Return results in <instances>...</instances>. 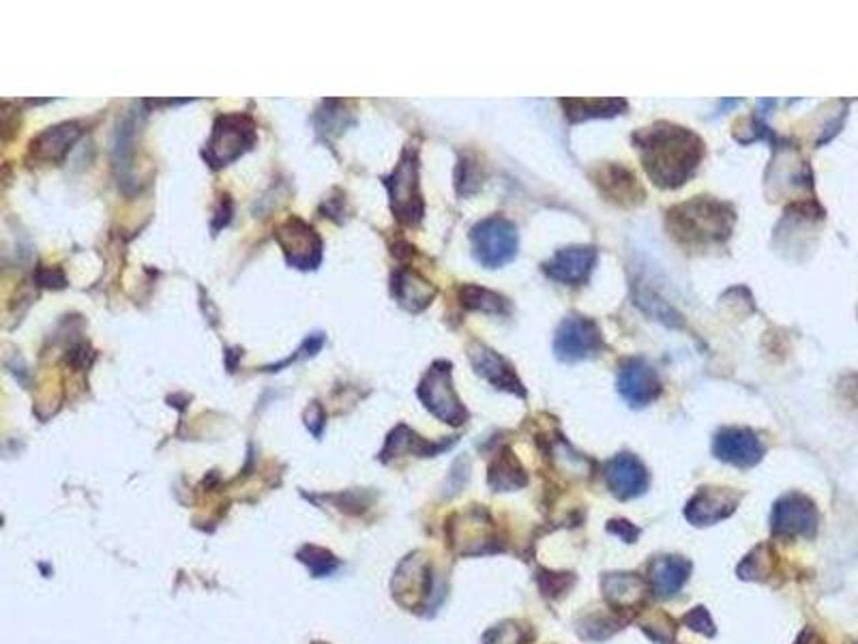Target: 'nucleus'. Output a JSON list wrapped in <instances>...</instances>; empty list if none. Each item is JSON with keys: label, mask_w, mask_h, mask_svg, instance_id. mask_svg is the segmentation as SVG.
I'll use <instances>...</instances> for the list:
<instances>
[{"label": "nucleus", "mask_w": 858, "mask_h": 644, "mask_svg": "<svg viewBox=\"0 0 858 644\" xmlns=\"http://www.w3.org/2000/svg\"><path fill=\"white\" fill-rule=\"evenodd\" d=\"M631 140L644 172L666 192L687 185L706 157L704 140L689 127L669 120H657L638 129Z\"/></svg>", "instance_id": "f257e3e1"}, {"label": "nucleus", "mask_w": 858, "mask_h": 644, "mask_svg": "<svg viewBox=\"0 0 858 644\" xmlns=\"http://www.w3.org/2000/svg\"><path fill=\"white\" fill-rule=\"evenodd\" d=\"M737 223L730 203L713 196H695L668 209L666 228L671 241L684 249H710L728 243Z\"/></svg>", "instance_id": "f03ea898"}, {"label": "nucleus", "mask_w": 858, "mask_h": 644, "mask_svg": "<svg viewBox=\"0 0 858 644\" xmlns=\"http://www.w3.org/2000/svg\"><path fill=\"white\" fill-rule=\"evenodd\" d=\"M473 256L485 269H500L515 260L520 249V234L511 219L491 215L481 219L471 230Z\"/></svg>", "instance_id": "7ed1b4c3"}, {"label": "nucleus", "mask_w": 858, "mask_h": 644, "mask_svg": "<svg viewBox=\"0 0 858 644\" xmlns=\"http://www.w3.org/2000/svg\"><path fill=\"white\" fill-rule=\"evenodd\" d=\"M425 409L449 426L469 422V411L453 387V365L449 361H434L417 389Z\"/></svg>", "instance_id": "20e7f679"}, {"label": "nucleus", "mask_w": 858, "mask_h": 644, "mask_svg": "<svg viewBox=\"0 0 858 644\" xmlns=\"http://www.w3.org/2000/svg\"><path fill=\"white\" fill-rule=\"evenodd\" d=\"M386 188L390 194V209L395 217L406 226L421 223L425 205L419 190V149L408 146L393 175L386 179Z\"/></svg>", "instance_id": "39448f33"}, {"label": "nucleus", "mask_w": 858, "mask_h": 644, "mask_svg": "<svg viewBox=\"0 0 858 644\" xmlns=\"http://www.w3.org/2000/svg\"><path fill=\"white\" fill-rule=\"evenodd\" d=\"M256 144V125L245 114H226L219 116L213 136L206 144L204 159L213 168H223L236 162Z\"/></svg>", "instance_id": "423d86ee"}, {"label": "nucleus", "mask_w": 858, "mask_h": 644, "mask_svg": "<svg viewBox=\"0 0 858 644\" xmlns=\"http://www.w3.org/2000/svg\"><path fill=\"white\" fill-rule=\"evenodd\" d=\"M603 350V333L599 324L588 317L572 314L559 324L554 333V355L563 363H579L601 355Z\"/></svg>", "instance_id": "0eeeda50"}, {"label": "nucleus", "mask_w": 858, "mask_h": 644, "mask_svg": "<svg viewBox=\"0 0 858 644\" xmlns=\"http://www.w3.org/2000/svg\"><path fill=\"white\" fill-rule=\"evenodd\" d=\"M616 387L620 398L633 409H644L653 404L664 391L659 372L644 357H629L620 361Z\"/></svg>", "instance_id": "6e6552de"}, {"label": "nucleus", "mask_w": 858, "mask_h": 644, "mask_svg": "<svg viewBox=\"0 0 858 644\" xmlns=\"http://www.w3.org/2000/svg\"><path fill=\"white\" fill-rule=\"evenodd\" d=\"M590 179L603 201L620 207V209H633L644 205L646 192L640 183V179L633 175L623 164L610 162V164H599L590 170Z\"/></svg>", "instance_id": "1a4fd4ad"}, {"label": "nucleus", "mask_w": 858, "mask_h": 644, "mask_svg": "<svg viewBox=\"0 0 858 644\" xmlns=\"http://www.w3.org/2000/svg\"><path fill=\"white\" fill-rule=\"evenodd\" d=\"M772 533L785 539L792 537H816L818 533V523H820V514L816 503L801 494V492H790L785 497H781L774 503L772 510Z\"/></svg>", "instance_id": "9d476101"}, {"label": "nucleus", "mask_w": 858, "mask_h": 644, "mask_svg": "<svg viewBox=\"0 0 858 644\" xmlns=\"http://www.w3.org/2000/svg\"><path fill=\"white\" fill-rule=\"evenodd\" d=\"M774 185V196L814 192V175L807 162L794 151L792 144L779 142L774 162L766 172V190Z\"/></svg>", "instance_id": "9b49d317"}, {"label": "nucleus", "mask_w": 858, "mask_h": 644, "mask_svg": "<svg viewBox=\"0 0 858 644\" xmlns=\"http://www.w3.org/2000/svg\"><path fill=\"white\" fill-rule=\"evenodd\" d=\"M278 243L286 254L287 262L296 269H316L322 260V241L316 230L298 217H290L278 232Z\"/></svg>", "instance_id": "f8f14e48"}, {"label": "nucleus", "mask_w": 858, "mask_h": 644, "mask_svg": "<svg viewBox=\"0 0 858 644\" xmlns=\"http://www.w3.org/2000/svg\"><path fill=\"white\" fill-rule=\"evenodd\" d=\"M597 260L599 252L594 245H569L543 262V273L563 286H584L588 284Z\"/></svg>", "instance_id": "ddd939ff"}, {"label": "nucleus", "mask_w": 858, "mask_h": 644, "mask_svg": "<svg viewBox=\"0 0 858 644\" xmlns=\"http://www.w3.org/2000/svg\"><path fill=\"white\" fill-rule=\"evenodd\" d=\"M713 453L717 460L737 468H752L763 462L766 445L754 429L723 428L715 436Z\"/></svg>", "instance_id": "4468645a"}, {"label": "nucleus", "mask_w": 858, "mask_h": 644, "mask_svg": "<svg viewBox=\"0 0 858 644\" xmlns=\"http://www.w3.org/2000/svg\"><path fill=\"white\" fill-rule=\"evenodd\" d=\"M469 359H471L478 376L485 378L491 387H496L500 391H509L517 398H526V387H524L522 378L517 376L515 368L502 355H498L494 348H489L481 342H473L469 346Z\"/></svg>", "instance_id": "2eb2a0df"}, {"label": "nucleus", "mask_w": 858, "mask_h": 644, "mask_svg": "<svg viewBox=\"0 0 858 644\" xmlns=\"http://www.w3.org/2000/svg\"><path fill=\"white\" fill-rule=\"evenodd\" d=\"M605 481L616 499L629 501L646 492L651 477L633 453H618L605 464Z\"/></svg>", "instance_id": "dca6fc26"}, {"label": "nucleus", "mask_w": 858, "mask_h": 644, "mask_svg": "<svg viewBox=\"0 0 858 644\" xmlns=\"http://www.w3.org/2000/svg\"><path fill=\"white\" fill-rule=\"evenodd\" d=\"M741 494L730 488H700L689 501L684 516L695 527H708L734 514Z\"/></svg>", "instance_id": "f3484780"}, {"label": "nucleus", "mask_w": 858, "mask_h": 644, "mask_svg": "<svg viewBox=\"0 0 858 644\" xmlns=\"http://www.w3.org/2000/svg\"><path fill=\"white\" fill-rule=\"evenodd\" d=\"M393 295L401 308L410 312H421L434 301L436 288L417 271L399 269L393 275Z\"/></svg>", "instance_id": "a211bd4d"}, {"label": "nucleus", "mask_w": 858, "mask_h": 644, "mask_svg": "<svg viewBox=\"0 0 858 644\" xmlns=\"http://www.w3.org/2000/svg\"><path fill=\"white\" fill-rule=\"evenodd\" d=\"M691 576V563L682 556H659L651 565V582L659 597L676 595Z\"/></svg>", "instance_id": "6ab92c4d"}, {"label": "nucleus", "mask_w": 858, "mask_h": 644, "mask_svg": "<svg viewBox=\"0 0 858 644\" xmlns=\"http://www.w3.org/2000/svg\"><path fill=\"white\" fill-rule=\"evenodd\" d=\"M82 129L76 123H65L50 127L39 138L33 140V155L41 162H59L72 149V144L80 138Z\"/></svg>", "instance_id": "aec40b11"}, {"label": "nucleus", "mask_w": 858, "mask_h": 644, "mask_svg": "<svg viewBox=\"0 0 858 644\" xmlns=\"http://www.w3.org/2000/svg\"><path fill=\"white\" fill-rule=\"evenodd\" d=\"M561 106L565 107V114L569 123H584L588 118H612L618 114H625L629 104L625 100H594V98H573V100H561Z\"/></svg>", "instance_id": "412c9836"}, {"label": "nucleus", "mask_w": 858, "mask_h": 644, "mask_svg": "<svg viewBox=\"0 0 858 644\" xmlns=\"http://www.w3.org/2000/svg\"><path fill=\"white\" fill-rule=\"evenodd\" d=\"M526 484H528V475L522 462L515 458L511 449H502L489 466V486L498 492H509L524 488Z\"/></svg>", "instance_id": "4be33fe9"}, {"label": "nucleus", "mask_w": 858, "mask_h": 644, "mask_svg": "<svg viewBox=\"0 0 858 644\" xmlns=\"http://www.w3.org/2000/svg\"><path fill=\"white\" fill-rule=\"evenodd\" d=\"M646 593V584L636 574H607L603 576V595L612 606L631 608Z\"/></svg>", "instance_id": "5701e85b"}, {"label": "nucleus", "mask_w": 858, "mask_h": 644, "mask_svg": "<svg viewBox=\"0 0 858 644\" xmlns=\"http://www.w3.org/2000/svg\"><path fill=\"white\" fill-rule=\"evenodd\" d=\"M460 304L469 312H481V314H494V317H507L511 314V301L489 288H483L477 284H464L460 288Z\"/></svg>", "instance_id": "b1692460"}, {"label": "nucleus", "mask_w": 858, "mask_h": 644, "mask_svg": "<svg viewBox=\"0 0 858 644\" xmlns=\"http://www.w3.org/2000/svg\"><path fill=\"white\" fill-rule=\"evenodd\" d=\"M481 183H483V175H481L477 162L462 159L460 168H458V192L464 196H471L478 192Z\"/></svg>", "instance_id": "393cba45"}, {"label": "nucleus", "mask_w": 858, "mask_h": 644, "mask_svg": "<svg viewBox=\"0 0 858 644\" xmlns=\"http://www.w3.org/2000/svg\"><path fill=\"white\" fill-rule=\"evenodd\" d=\"M770 554H768V550L766 548H756L747 558H745V563L739 567V571H741V578H747V580H760L764 578L768 571H770Z\"/></svg>", "instance_id": "a878e982"}, {"label": "nucleus", "mask_w": 858, "mask_h": 644, "mask_svg": "<svg viewBox=\"0 0 858 644\" xmlns=\"http://www.w3.org/2000/svg\"><path fill=\"white\" fill-rule=\"evenodd\" d=\"M682 621H684L691 630H695V632H700V634H704V636H715V626H713V621H710V617H708V613H706L704 608L691 610L689 615H684Z\"/></svg>", "instance_id": "bb28decb"}, {"label": "nucleus", "mask_w": 858, "mask_h": 644, "mask_svg": "<svg viewBox=\"0 0 858 644\" xmlns=\"http://www.w3.org/2000/svg\"><path fill=\"white\" fill-rule=\"evenodd\" d=\"M487 644H522V628L517 623H504L487 636Z\"/></svg>", "instance_id": "cd10ccee"}, {"label": "nucleus", "mask_w": 858, "mask_h": 644, "mask_svg": "<svg viewBox=\"0 0 858 644\" xmlns=\"http://www.w3.org/2000/svg\"><path fill=\"white\" fill-rule=\"evenodd\" d=\"M796 644H827V641L816 630L807 628V630H803V634L798 636Z\"/></svg>", "instance_id": "c85d7f7f"}]
</instances>
